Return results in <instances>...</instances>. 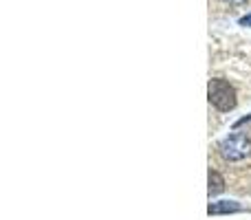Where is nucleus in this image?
I'll return each mask as SVG.
<instances>
[{
	"mask_svg": "<svg viewBox=\"0 0 251 220\" xmlns=\"http://www.w3.org/2000/svg\"><path fill=\"white\" fill-rule=\"evenodd\" d=\"M207 97L209 104L218 112H231L238 106V91L236 86L225 77H212L207 84Z\"/></svg>",
	"mask_w": 251,
	"mask_h": 220,
	"instance_id": "nucleus-1",
	"label": "nucleus"
},
{
	"mask_svg": "<svg viewBox=\"0 0 251 220\" xmlns=\"http://www.w3.org/2000/svg\"><path fill=\"white\" fill-rule=\"evenodd\" d=\"M218 152L229 163H240V161L251 156V137L245 132H234L227 139L218 143Z\"/></svg>",
	"mask_w": 251,
	"mask_h": 220,
	"instance_id": "nucleus-2",
	"label": "nucleus"
},
{
	"mask_svg": "<svg viewBox=\"0 0 251 220\" xmlns=\"http://www.w3.org/2000/svg\"><path fill=\"white\" fill-rule=\"evenodd\" d=\"M243 209V205L236 200H218V203H209L207 214L209 216H221V214H236Z\"/></svg>",
	"mask_w": 251,
	"mask_h": 220,
	"instance_id": "nucleus-3",
	"label": "nucleus"
},
{
	"mask_svg": "<svg viewBox=\"0 0 251 220\" xmlns=\"http://www.w3.org/2000/svg\"><path fill=\"white\" fill-rule=\"evenodd\" d=\"M223 190H225V178L221 176L218 170L209 168V196H218Z\"/></svg>",
	"mask_w": 251,
	"mask_h": 220,
	"instance_id": "nucleus-4",
	"label": "nucleus"
},
{
	"mask_svg": "<svg viewBox=\"0 0 251 220\" xmlns=\"http://www.w3.org/2000/svg\"><path fill=\"white\" fill-rule=\"evenodd\" d=\"M238 24H240V26H251V13H247V16H243V18H240V20H238Z\"/></svg>",
	"mask_w": 251,
	"mask_h": 220,
	"instance_id": "nucleus-5",
	"label": "nucleus"
},
{
	"mask_svg": "<svg viewBox=\"0 0 251 220\" xmlns=\"http://www.w3.org/2000/svg\"><path fill=\"white\" fill-rule=\"evenodd\" d=\"M225 2L234 4V7H240V4H245V2H247V0H225Z\"/></svg>",
	"mask_w": 251,
	"mask_h": 220,
	"instance_id": "nucleus-6",
	"label": "nucleus"
}]
</instances>
